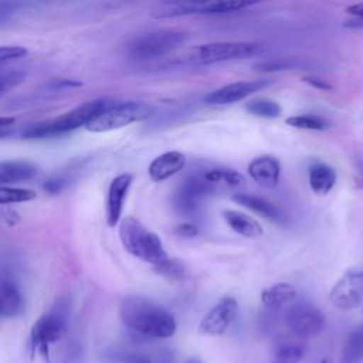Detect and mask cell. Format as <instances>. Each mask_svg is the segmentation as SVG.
I'll list each match as a JSON object with an SVG mask.
<instances>
[{
	"instance_id": "obj_1",
	"label": "cell",
	"mask_w": 363,
	"mask_h": 363,
	"mask_svg": "<svg viewBox=\"0 0 363 363\" xmlns=\"http://www.w3.org/2000/svg\"><path fill=\"white\" fill-rule=\"evenodd\" d=\"M119 316L130 332L147 339L172 337L177 328L169 309L142 295L125 296L119 305Z\"/></svg>"
},
{
	"instance_id": "obj_2",
	"label": "cell",
	"mask_w": 363,
	"mask_h": 363,
	"mask_svg": "<svg viewBox=\"0 0 363 363\" xmlns=\"http://www.w3.org/2000/svg\"><path fill=\"white\" fill-rule=\"evenodd\" d=\"M112 104L113 102H111L109 99H95V101L85 102L58 118L37 122L34 125L27 126L21 132V138L44 139V138H52V136L64 135L67 132H72L81 126H86L89 121H92L96 115H99Z\"/></svg>"
},
{
	"instance_id": "obj_3",
	"label": "cell",
	"mask_w": 363,
	"mask_h": 363,
	"mask_svg": "<svg viewBox=\"0 0 363 363\" xmlns=\"http://www.w3.org/2000/svg\"><path fill=\"white\" fill-rule=\"evenodd\" d=\"M119 238L123 248L130 255L145 262L155 265L167 258L160 237L132 216L122 218L119 224Z\"/></svg>"
},
{
	"instance_id": "obj_4",
	"label": "cell",
	"mask_w": 363,
	"mask_h": 363,
	"mask_svg": "<svg viewBox=\"0 0 363 363\" xmlns=\"http://www.w3.org/2000/svg\"><path fill=\"white\" fill-rule=\"evenodd\" d=\"M69 299L67 296H61L35 320L30 332V345L33 350L47 353L48 346L57 342L64 333L69 319Z\"/></svg>"
},
{
	"instance_id": "obj_5",
	"label": "cell",
	"mask_w": 363,
	"mask_h": 363,
	"mask_svg": "<svg viewBox=\"0 0 363 363\" xmlns=\"http://www.w3.org/2000/svg\"><path fill=\"white\" fill-rule=\"evenodd\" d=\"M267 0H167L153 13L157 18H172L191 14H224L254 6Z\"/></svg>"
},
{
	"instance_id": "obj_6",
	"label": "cell",
	"mask_w": 363,
	"mask_h": 363,
	"mask_svg": "<svg viewBox=\"0 0 363 363\" xmlns=\"http://www.w3.org/2000/svg\"><path fill=\"white\" fill-rule=\"evenodd\" d=\"M153 106L145 102H113L92 121L86 123V130L101 133L145 121L153 115Z\"/></svg>"
},
{
	"instance_id": "obj_7",
	"label": "cell",
	"mask_w": 363,
	"mask_h": 363,
	"mask_svg": "<svg viewBox=\"0 0 363 363\" xmlns=\"http://www.w3.org/2000/svg\"><path fill=\"white\" fill-rule=\"evenodd\" d=\"M187 38L184 31L157 30L135 37L128 45V54L133 60H152L163 57L182 45Z\"/></svg>"
},
{
	"instance_id": "obj_8",
	"label": "cell",
	"mask_w": 363,
	"mask_h": 363,
	"mask_svg": "<svg viewBox=\"0 0 363 363\" xmlns=\"http://www.w3.org/2000/svg\"><path fill=\"white\" fill-rule=\"evenodd\" d=\"M259 45L255 43H237V41H218L199 45L191 50L186 57L193 64H214L233 60H241L257 54Z\"/></svg>"
},
{
	"instance_id": "obj_9",
	"label": "cell",
	"mask_w": 363,
	"mask_h": 363,
	"mask_svg": "<svg viewBox=\"0 0 363 363\" xmlns=\"http://www.w3.org/2000/svg\"><path fill=\"white\" fill-rule=\"evenodd\" d=\"M285 323L289 330L299 337H312L325 328V316L315 305L308 301L294 302L286 313Z\"/></svg>"
},
{
	"instance_id": "obj_10",
	"label": "cell",
	"mask_w": 363,
	"mask_h": 363,
	"mask_svg": "<svg viewBox=\"0 0 363 363\" xmlns=\"http://www.w3.org/2000/svg\"><path fill=\"white\" fill-rule=\"evenodd\" d=\"M216 190V186L208 183L204 177V174H193L187 176L180 186L177 187L174 196H173V207L177 213L190 216L196 213L200 207V203L203 199L213 194Z\"/></svg>"
},
{
	"instance_id": "obj_11",
	"label": "cell",
	"mask_w": 363,
	"mask_h": 363,
	"mask_svg": "<svg viewBox=\"0 0 363 363\" xmlns=\"http://www.w3.org/2000/svg\"><path fill=\"white\" fill-rule=\"evenodd\" d=\"M238 312V302L233 296L220 298L216 305L203 316L199 323V333L207 336H218L223 335L233 320L235 319Z\"/></svg>"
},
{
	"instance_id": "obj_12",
	"label": "cell",
	"mask_w": 363,
	"mask_h": 363,
	"mask_svg": "<svg viewBox=\"0 0 363 363\" xmlns=\"http://www.w3.org/2000/svg\"><path fill=\"white\" fill-rule=\"evenodd\" d=\"M329 301L343 311L356 308L363 301V269L347 271L330 289Z\"/></svg>"
},
{
	"instance_id": "obj_13",
	"label": "cell",
	"mask_w": 363,
	"mask_h": 363,
	"mask_svg": "<svg viewBox=\"0 0 363 363\" xmlns=\"http://www.w3.org/2000/svg\"><path fill=\"white\" fill-rule=\"evenodd\" d=\"M132 182L133 176L130 173H121L111 180L105 201V218L109 227H115L119 223L123 203Z\"/></svg>"
},
{
	"instance_id": "obj_14",
	"label": "cell",
	"mask_w": 363,
	"mask_h": 363,
	"mask_svg": "<svg viewBox=\"0 0 363 363\" xmlns=\"http://www.w3.org/2000/svg\"><path fill=\"white\" fill-rule=\"evenodd\" d=\"M265 84L264 81H240V82H233L228 85H224L216 91H211L210 94L206 95L204 101L210 105H227V104H234L238 102L252 92L258 91L262 88Z\"/></svg>"
},
{
	"instance_id": "obj_15",
	"label": "cell",
	"mask_w": 363,
	"mask_h": 363,
	"mask_svg": "<svg viewBox=\"0 0 363 363\" xmlns=\"http://www.w3.org/2000/svg\"><path fill=\"white\" fill-rule=\"evenodd\" d=\"M186 164V156L179 150H169L155 157L149 167L147 174L153 182H163L179 173Z\"/></svg>"
},
{
	"instance_id": "obj_16",
	"label": "cell",
	"mask_w": 363,
	"mask_h": 363,
	"mask_svg": "<svg viewBox=\"0 0 363 363\" xmlns=\"http://www.w3.org/2000/svg\"><path fill=\"white\" fill-rule=\"evenodd\" d=\"M248 174L257 184L274 189L279 182L281 166L272 156H258L248 164Z\"/></svg>"
},
{
	"instance_id": "obj_17",
	"label": "cell",
	"mask_w": 363,
	"mask_h": 363,
	"mask_svg": "<svg viewBox=\"0 0 363 363\" xmlns=\"http://www.w3.org/2000/svg\"><path fill=\"white\" fill-rule=\"evenodd\" d=\"M233 201H235L237 204H240L245 208H250L251 211H254L274 223H282L285 218L282 210L275 203L269 201L265 197L257 196V194L237 193L233 196Z\"/></svg>"
},
{
	"instance_id": "obj_18",
	"label": "cell",
	"mask_w": 363,
	"mask_h": 363,
	"mask_svg": "<svg viewBox=\"0 0 363 363\" xmlns=\"http://www.w3.org/2000/svg\"><path fill=\"white\" fill-rule=\"evenodd\" d=\"M24 309V301L17 284L7 277L0 281V315L1 318L20 316Z\"/></svg>"
},
{
	"instance_id": "obj_19",
	"label": "cell",
	"mask_w": 363,
	"mask_h": 363,
	"mask_svg": "<svg viewBox=\"0 0 363 363\" xmlns=\"http://www.w3.org/2000/svg\"><path fill=\"white\" fill-rule=\"evenodd\" d=\"M38 169L34 163L27 160H6L0 163V184H11L31 180Z\"/></svg>"
},
{
	"instance_id": "obj_20",
	"label": "cell",
	"mask_w": 363,
	"mask_h": 363,
	"mask_svg": "<svg viewBox=\"0 0 363 363\" xmlns=\"http://www.w3.org/2000/svg\"><path fill=\"white\" fill-rule=\"evenodd\" d=\"M223 218L234 233L245 238H255L262 234L261 224L245 213L235 210H224Z\"/></svg>"
},
{
	"instance_id": "obj_21",
	"label": "cell",
	"mask_w": 363,
	"mask_h": 363,
	"mask_svg": "<svg viewBox=\"0 0 363 363\" xmlns=\"http://www.w3.org/2000/svg\"><path fill=\"white\" fill-rule=\"evenodd\" d=\"M296 298V289L288 282H278L261 292V301L265 308L271 311L281 309L286 303L292 302Z\"/></svg>"
},
{
	"instance_id": "obj_22",
	"label": "cell",
	"mask_w": 363,
	"mask_h": 363,
	"mask_svg": "<svg viewBox=\"0 0 363 363\" xmlns=\"http://www.w3.org/2000/svg\"><path fill=\"white\" fill-rule=\"evenodd\" d=\"M336 183V172L326 163H315L309 167V186L319 196L328 194Z\"/></svg>"
},
{
	"instance_id": "obj_23",
	"label": "cell",
	"mask_w": 363,
	"mask_h": 363,
	"mask_svg": "<svg viewBox=\"0 0 363 363\" xmlns=\"http://www.w3.org/2000/svg\"><path fill=\"white\" fill-rule=\"evenodd\" d=\"M206 180L214 186H224L230 189H240L245 186V179L234 169L216 167L203 173Z\"/></svg>"
},
{
	"instance_id": "obj_24",
	"label": "cell",
	"mask_w": 363,
	"mask_h": 363,
	"mask_svg": "<svg viewBox=\"0 0 363 363\" xmlns=\"http://www.w3.org/2000/svg\"><path fill=\"white\" fill-rule=\"evenodd\" d=\"M363 360V325L353 329L342 349L339 363H360Z\"/></svg>"
},
{
	"instance_id": "obj_25",
	"label": "cell",
	"mask_w": 363,
	"mask_h": 363,
	"mask_svg": "<svg viewBox=\"0 0 363 363\" xmlns=\"http://www.w3.org/2000/svg\"><path fill=\"white\" fill-rule=\"evenodd\" d=\"M303 346L285 342L277 346L271 363H298L303 356Z\"/></svg>"
},
{
	"instance_id": "obj_26",
	"label": "cell",
	"mask_w": 363,
	"mask_h": 363,
	"mask_svg": "<svg viewBox=\"0 0 363 363\" xmlns=\"http://www.w3.org/2000/svg\"><path fill=\"white\" fill-rule=\"evenodd\" d=\"M285 123L296 128V129H308V130H325L330 126V123L316 115H296L285 119Z\"/></svg>"
},
{
	"instance_id": "obj_27",
	"label": "cell",
	"mask_w": 363,
	"mask_h": 363,
	"mask_svg": "<svg viewBox=\"0 0 363 363\" xmlns=\"http://www.w3.org/2000/svg\"><path fill=\"white\" fill-rule=\"evenodd\" d=\"M245 109L258 118H267V119H272V118H278L281 115V106L271 99H255L251 101L245 105Z\"/></svg>"
},
{
	"instance_id": "obj_28",
	"label": "cell",
	"mask_w": 363,
	"mask_h": 363,
	"mask_svg": "<svg viewBox=\"0 0 363 363\" xmlns=\"http://www.w3.org/2000/svg\"><path fill=\"white\" fill-rule=\"evenodd\" d=\"M35 191L30 189H21V187H0V204H14V203H26L35 199Z\"/></svg>"
},
{
	"instance_id": "obj_29",
	"label": "cell",
	"mask_w": 363,
	"mask_h": 363,
	"mask_svg": "<svg viewBox=\"0 0 363 363\" xmlns=\"http://www.w3.org/2000/svg\"><path fill=\"white\" fill-rule=\"evenodd\" d=\"M153 269L155 272H157L159 275L162 277H166V278H173V279H179V278H183L184 274H186V268L184 265L177 261V259H172V258H166L157 264L153 265Z\"/></svg>"
},
{
	"instance_id": "obj_30",
	"label": "cell",
	"mask_w": 363,
	"mask_h": 363,
	"mask_svg": "<svg viewBox=\"0 0 363 363\" xmlns=\"http://www.w3.org/2000/svg\"><path fill=\"white\" fill-rule=\"evenodd\" d=\"M296 67V61L294 60H284V58H274V60H265L255 64V68L264 72H275L282 69H291Z\"/></svg>"
},
{
	"instance_id": "obj_31",
	"label": "cell",
	"mask_w": 363,
	"mask_h": 363,
	"mask_svg": "<svg viewBox=\"0 0 363 363\" xmlns=\"http://www.w3.org/2000/svg\"><path fill=\"white\" fill-rule=\"evenodd\" d=\"M28 50L20 45H1L0 47V62L4 64L7 61H14L27 57Z\"/></svg>"
},
{
	"instance_id": "obj_32",
	"label": "cell",
	"mask_w": 363,
	"mask_h": 363,
	"mask_svg": "<svg viewBox=\"0 0 363 363\" xmlns=\"http://www.w3.org/2000/svg\"><path fill=\"white\" fill-rule=\"evenodd\" d=\"M26 74L23 71H1L0 74V92H6L7 88L16 86L17 84L23 82Z\"/></svg>"
},
{
	"instance_id": "obj_33",
	"label": "cell",
	"mask_w": 363,
	"mask_h": 363,
	"mask_svg": "<svg viewBox=\"0 0 363 363\" xmlns=\"http://www.w3.org/2000/svg\"><path fill=\"white\" fill-rule=\"evenodd\" d=\"M68 184H69L68 179L58 176V177H51V179H48L47 182H44V183H43V189H44V191H47L48 194H58V193H61L65 187H68Z\"/></svg>"
},
{
	"instance_id": "obj_34",
	"label": "cell",
	"mask_w": 363,
	"mask_h": 363,
	"mask_svg": "<svg viewBox=\"0 0 363 363\" xmlns=\"http://www.w3.org/2000/svg\"><path fill=\"white\" fill-rule=\"evenodd\" d=\"M26 1L27 0H1V3H0V18L4 20L7 17V14L14 13L20 7H23L26 4Z\"/></svg>"
},
{
	"instance_id": "obj_35",
	"label": "cell",
	"mask_w": 363,
	"mask_h": 363,
	"mask_svg": "<svg viewBox=\"0 0 363 363\" xmlns=\"http://www.w3.org/2000/svg\"><path fill=\"white\" fill-rule=\"evenodd\" d=\"M82 82L79 81H75V79H55V81H51L47 86L52 91H57V89H69V88H77V86H81Z\"/></svg>"
},
{
	"instance_id": "obj_36",
	"label": "cell",
	"mask_w": 363,
	"mask_h": 363,
	"mask_svg": "<svg viewBox=\"0 0 363 363\" xmlns=\"http://www.w3.org/2000/svg\"><path fill=\"white\" fill-rule=\"evenodd\" d=\"M174 233L182 235V237H194L199 234V227L193 223H183V224H179L176 228H174Z\"/></svg>"
},
{
	"instance_id": "obj_37",
	"label": "cell",
	"mask_w": 363,
	"mask_h": 363,
	"mask_svg": "<svg viewBox=\"0 0 363 363\" xmlns=\"http://www.w3.org/2000/svg\"><path fill=\"white\" fill-rule=\"evenodd\" d=\"M305 82H308L311 86L320 89V91H330L332 89V84H329L326 79L322 78H316V77H305L303 78Z\"/></svg>"
},
{
	"instance_id": "obj_38",
	"label": "cell",
	"mask_w": 363,
	"mask_h": 363,
	"mask_svg": "<svg viewBox=\"0 0 363 363\" xmlns=\"http://www.w3.org/2000/svg\"><path fill=\"white\" fill-rule=\"evenodd\" d=\"M123 363H152L150 357L143 353H126L122 357Z\"/></svg>"
},
{
	"instance_id": "obj_39",
	"label": "cell",
	"mask_w": 363,
	"mask_h": 363,
	"mask_svg": "<svg viewBox=\"0 0 363 363\" xmlns=\"http://www.w3.org/2000/svg\"><path fill=\"white\" fill-rule=\"evenodd\" d=\"M346 13L350 14V16H354V17H359V18H363V1L362 3H356V4H352L346 9Z\"/></svg>"
},
{
	"instance_id": "obj_40",
	"label": "cell",
	"mask_w": 363,
	"mask_h": 363,
	"mask_svg": "<svg viewBox=\"0 0 363 363\" xmlns=\"http://www.w3.org/2000/svg\"><path fill=\"white\" fill-rule=\"evenodd\" d=\"M3 220L9 224V225H13L18 221V216L14 213V211H3Z\"/></svg>"
},
{
	"instance_id": "obj_41",
	"label": "cell",
	"mask_w": 363,
	"mask_h": 363,
	"mask_svg": "<svg viewBox=\"0 0 363 363\" xmlns=\"http://www.w3.org/2000/svg\"><path fill=\"white\" fill-rule=\"evenodd\" d=\"M13 122H14V118H1V119H0V128L4 129L6 126L11 125Z\"/></svg>"
},
{
	"instance_id": "obj_42",
	"label": "cell",
	"mask_w": 363,
	"mask_h": 363,
	"mask_svg": "<svg viewBox=\"0 0 363 363\" xmlns=\"http://www.w3.org/2000/svg\"><path fill=\"white\" fill-rule=\"evenodd\" d=\"M184 363H203L199 357H189Z\"/></svg>"
},
{
	"instance_id": "obj_43",
	"label": "cell",
	"mask_w": 363,
	"mask_h": 363,
	"mask_svg": "<svg viewBox=\"0 0 363 363\" xmlns=\"http://www.w3.org/2000/svg\"><path fill=\"white\" fill-rule=\"evenodd\" d=\"M320 363H330V362H329V360H328V359H323V360H322V362H320Z\"/></svg>"
}]
</instances>
